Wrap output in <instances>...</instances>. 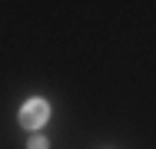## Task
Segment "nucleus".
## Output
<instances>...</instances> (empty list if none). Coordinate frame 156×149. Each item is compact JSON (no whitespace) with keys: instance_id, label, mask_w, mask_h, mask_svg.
Wrapping results in <instances>:
<instances>
[{"instance_id":"nucleus-2","label":"nucleus","mask_w":156,"mask_h":149,"mask_svg":"<svg viewBox=\"0 0 156 149\" xmlns=\"http://www.w3.org/2000/svg\"><path fill=\"white\" fill-rule=\"evenodd\" d=\"M30 149H47V139H43V136H33V139H30Z\"/></svg>"},{"instance_id":"nucleus-1","label":"nucleus","mask_w":156,"mask_h":149,"mask_svg":"<svg viewBox=\"0 0 156 149\" xmlns=\"http://www.w3.org/2000/svg\"><path fill=\"white\" fill-rule=\"evenodd\" d=\"M47 116H50V106H47L43 99H30V103L20 109V123H23L27 129H40V126L47 123Z\"/></svg>"}]
</instances>
